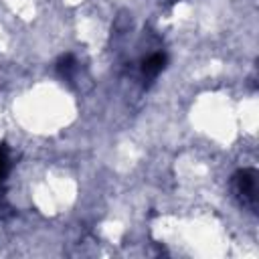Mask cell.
<instances>
[{
    "label": "cell",
    "instance_id": "1",
    "mask_svg": "<svg viewBox=\"0 0 259 259\" xmlns=\"http://www.w3.org/2000/svg\"><path fill=\"white\" fill-rule=\"evenodd\" d=\"M235 192H237V196L241 198L243 204L253 206L255 204V196H257V178H255V172H251V170L239 172L237 178H235Z\"/></svg>",
    "mask_w": 259,
    "mask_h": 259
}]
</instances>
